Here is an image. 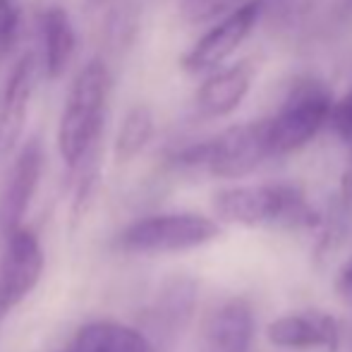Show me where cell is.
Masks as SVG:
<instances>
[{
  "mask_svg": "<svg viewBox=\"0 0 352 352\" xmlns=\"http://www.w3.org/2000/svg\"><path fill=\"white\" fill-rule=\"evenodd\" d=\"M43 247L36 232L19 228L5 237V252L0 261V321L19 307L43 276Z\"/></svg>",
  "mask_w": 352,
  "mask_h": 352,
  "instance_id": "obj_6",
  "label": "cell"
},
{
  "mask_svg": "<svg viewBox=\"0 0 352 352\" xmlns=\"http://www.w3.org/2000/svg\"><path fill=\"white\" fill-rule=\"evenodd\" d=\"M333 98L319 79H300L269 120L271 156H285L309 144L329 125Z\"/></svg>",
  "mask_w": 352,
  "mask_h": 352,
  "instance_id": "obj_3",
  "label": "cell"
},
{
  "mask_svg": "<svg viewBox=\"0 0 352 352\" xmlns=\"http://www.w3.org/2000/svg\"><path fill=\"white\" fill-rule=\"evenodd\" d=\"M256 65L247 60H237L235 65H228L216 70L204 79L197 89V111L204 118H226L240 108L247 98L250 87L254 82Z\"/></svg>",
  "mask_w": 352,
  "mask_h": 352,
  "instance_id": "obj_10",
  "label": "cell"
},
{
  "mask_svg": "<svg viewBox=\"0 0 352 352\" xmlns=\"http://www.w3.org/2000/svg\"><path fill=\"white\" fill-rule=\"evenodd\" d=\"M213 216L230 226H314L319 218L305 204V197L292 185H240L226 187L213 195Z\"/></svg>",
  "mask_w": 352,
  "mask_h": 352,
  "instance_id": "obj_2",
  "label": "cell"
},
{
  "mask_svg": "<svg viewBox=\"0 0 352 352\" xmlns=\"http://www.w3.org/2000/svg\"><path fill=\"white\" fill-rule=\"evenodd\" d=\"M221 235V223L201 213H158L127 226L120 235V247L140 254L190 252L204 247Z\"/></svg>",
  "mask_w": 352,
  "mask_h": 352,
  "instance_id": "obj_4",
  "label": "cell"
},
{
  "mask_svg": "<svg viewBox=\"0 0 352 352\" xmlns=\"http://www.w3.org/2000/svg\"><path fill=\"white\" fill-rule=\"evenodd\" d=\"M329 125H331V130L340 137V140L352 144V89L345 94L343 98H340V101L333 103Z\"/></svg>",
  "mask_w": 352,
  "mask_h": 352,
  "instance_id": "obj_19",
  "label": "cell"
},
{
  "mask_svg": "<svg viewBox=\"0 0 352 352\" xmlns=\"http://www.w3.org/2000/svg\"><path fill=\"white\" fill-rule=\"evenodd\" d=\"M41 34H43V70L48 79H58L67 72L77 48V34H74L72 19L65 8L51 5L41 14Z\"/></svg>",
  "mask_w": 352,
  "mask_h": 352,
  "instance_id": "obj_13",
  "label": "cell"
},
{
  "mask_svg": "<svg viewBox=\"0 0 352 352\" xmlns=\"http://www.w3.org/2000/svg\"><path fill=\"white\" fill-rule=\"evenodd\" d=\"M65 352H74V350H72V348H67V350H65Z\"/></svg>",
  "mask_w": 352,
  "mask_h": 352,
  "instance_id": "obj_21",
  "label": "cell"
},
{
  "mask_svg": "<svg viewBox=\"0 0 352 352\" xmlns=\"http://www.w3.org/2000/svg\"><path fill=\"white\" fill-rule=\"evenodd\" d=\"M19 32V0H0V56L10 51Z\"/></svg>",
  "mask_w": 352,
  "mask_h": 352,
  "instance_id": "obj_18",
  "label": "cell"
},
{
  "mask_svg": "<svg viewBox=\"0 0 352 352\" xmlns=\"http://www.w3.org/2000/svg\"><path fill=\"white\" fill-rule=\"evenodd\" d=\"M111 72L101 58H91L74 77L58 122V151L70 168L87 158L103 130Z\"/></svg>",
  "mask_w": 352,
  "mask_h": 352,
  "instance_id": "obj_1",
  "label": "cell"
},
{
  "mask_svg": "<svg viewBox=\"0 0 352 352\" xmlns=\"http://www.w3.org/2000/svg\"><path fill=\"white\" fill-rule=\"evenodd\" d=\"M70 348L74 352H151L148 338L118 321H94L77 331Z\"/></svg>",
  "mask_w": 352,
  "mask_h": 352,
  "instance_id": "obj_14",
  "label": "cell"
},
{
  "mask_svg": "<svg viewBox=\"0 0 352 352\" xmlns=\"http://www.w3.org/2000/svg\"><path fill=\"white\" fill-rule=\"evenodd\" d=\"M338 287L343 292H352V256L343 264V269H340V274H338Z\"/></svg>",
  "mask_w": 352,
  "mask_h": 352,
  "instance_id": "obj_20",
  "label": "cell"
},
{
  "mask_svg": "<svg viewBox=\"0 0 352 352\" xmlns=\"http://www.w3.org/2000/svg\"><path fill=\"white\" fill-rule=\"evenodd\" d=\"M254 314L245 297L228 300L206 326V352H250Z\"/></svg>",
  "mask_w": 352,
  "mask_h": 352,
  "instance_id": "obj_12",
  "label": "cell"
},
{
  "mask_svg": "<svg viewBox=\"0 0 352 352\" xmlns=\"http://www.w3.org/2000/svg\"><path fill=\"white\" fill-rule=\"evenodd\" d=\"M261 8H264V0H247L230 14H226L187 51V56L182 58V67L192 74L221 67L250 36L261 17Z\"/></svg>",
  "mask_w": 352,
  "mask_h": 352,
  "instance_id": "obj_7",
  "label": "cell"
},
{
  "mask_svg": "<svg viewBox=\"0 0 352 352\" xmlns=\"http://www.w3.org/2000/svg\"><path fill=\"white\" fill-rule=\"evenodd\" d=\"M269 156V120L240 122L206 140L204 170L213 177L235 180L254 173Z\"/></svg>",
  "mask_w": 352,
  "mask_h": 352,
  "instance_id": "obj_5",
  "label": "cell"
},
{
  "mask_svg": "<svg viewBox=\"0 0 352 352\" xmlns=\"http://www.w3.org/2000/svg\"><path fill=\"white\" fill-rule=\"evenodd\" d=\"M242 0H182V19L190 24H204L216 17H226L232 10L240 8Z\"/></svg>",
  "mask_w": 352,
  "mask_h": 352,
  "instance_id": "obj_17",
  "label": "cell"
},
{
  "mask_svg": "<svg viewBox=\"0 0 352 352\" xmlns=\"http://www.w3.org/2000/svg\"><path fill=\"white\" fill-rule=\"evenodd\" d=\"M153 137V113L148 106H132L125 113L120 122V130L116 135V161L120 163H130L132 158H137L144 151L148 142Z\"/></svg>",
  "mask_w": 352,
  "mask_h": 352,
  "instance_id": "obj_15",
  "label": "cell"
},
{
  "mask_svg": "<svg viewBox=\"0 0 352 352\" xmlns=\"http://www.w3.org/2000/svg\"><path fill=\"white\" fill-rule=\"evenodd\" d=\"M34 87H36V58L34 53H24L8 74L0 96V158L12 153L22 137Z\"/></svg>",
  "mask_w": 352,
  "mask_h": 352,
  "instance_id": "obj_9",
  "label": "cell"
},
{
  "mask_svg": "<svg viewBox=\"0 0 352 352\" xmlns=\"http://www.w3.org/2000/svg\"><path fill=\"white\" fill-rule=\"evenodd\" d=\"M266 338L276 348L311 350L326 348L338 350V324L329 314H285L266 326Z\"/></svg>",
  "mask_w": 352,
  "mask_h": 352,
  "instance_id": "obj_11",
  "label": "cell"
},
{
  "mask_svg": "<svg viewBox=\"0 0 352 352\" xmlns=\"http://www.w3.org/2000/svg\"><path fill=\"white\" fill-rule=\"evenodd\" d=\"M0 326H3V321H0Z\"/></svg>",
  "mask_w": 352,
  "mask_h": 352,
  "instance_id": "obj_22",
  "label": "cell"
},
{
  "mask_svg": "<svg viewBox=\"0 0 352 352\" xmlns=\"http://www.w3.org/2000/svg\"><path fill=\"white\" fill-rule=\"evenodd\" d=\"M43 173V144L38 137L29 140L17 153L10 177L5 182L3 197H0V232L3 237L12 235L22 228V221L29 211L34 195H36L38 180Z\"/></svg>",
  "mask_w": 352,
  "mask_h": 352,
  "instance_id": "obj_8",
  "label": "cell"
},
{
  "mask_svg": "<svg viewBox=\"0 0 352 352\" xmlns=\"http://www.w3.org/2000/svg\"><path fill=\"white\" fill-rule=\"evenodd\" d=\"M197 305V283L192 278H175L166 285L161 300H158V319L170 333L180 331L190 321Z\"/></svg>",
  "mask_w": 352,
  "mask_h": 352,
  "instance_id": "obj_16",
  "label": "cell"
}]
</instances>
